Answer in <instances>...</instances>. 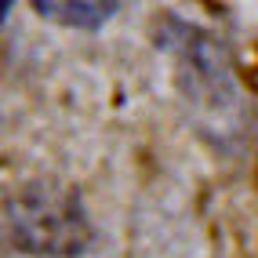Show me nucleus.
<instances>
[{"label":"nucleus","instance_id":"f257e3e1","mask_svg":"<svg viewBox=\"0 0 258 258\" xmlns=\"http://www.w3.org/2000/svg\"><path fill=\"white\" fill-rule=\"evenodd\" d=\"M11 233L33 254H77L88 244V222H84L77 197L58 189H26L11 204Z\"/></svg>","mask_w":258,"mask_h":258},{"label":"nucleus","instance_id":"f03ea898","mask_svg":"<svg viewBox=\"0 0 258 258\" xmlns=\"http://www.w3.org/2000/svg\"><path fill=\"white\" fill-rule=\"evenodd\" d=\"M116 8L120 4H55V0H37V4H33V11H37L40 19L73 26V29H98V26H106Z\"/></svg>","mask_w":258,"mask_h":258},{"label":"nucleus","instance_id":"7ed1b4c3","mask_svg":"<svg viewBox=\"0 0 258 258\" xmlns=\"http://www.w3.org/2000/svg\"><path fill=\"white\" fill-rule=\"evenodd\" d=\"M240 77L247 80L251 91H258V40H251L244 51H240Z\"/></svg>","mask_w":258,"mask_h":258}]
</instances>
